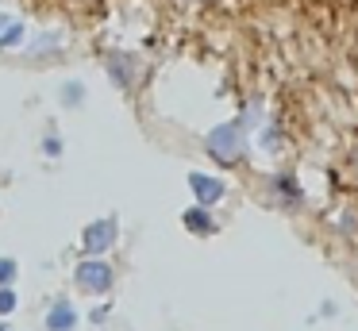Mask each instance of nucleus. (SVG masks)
Returning a JSON list of instances; mask_svg holds the SVG:
<instances>
[{"label":"nucleus","instance_id":"20e7f679","mask_svg":"<svg viewBox=\"0 0 358 331\" xmlns=\"http://www.w3.org/2000/svg\"><path fill=\"white\" fill-rule=\"evenodd\" d=\"M189 185H193V192L201 197V204H212L216 197H224V185L212 181L208 174H193V177H189Z\"/></svg>","mask_w":358,"mask_h":331},{"label":"nucleus","instance_id":"423d86ee","mask_svg":"<svg viewBox=\"0 0 358 331\" xmlns=\"http://www.w3.org/2000/svg\"><path fill=\"white\" fill-rule=\"evenodd\" d=\"M20 35H24V27L12 20H0V43H20Z\"/></svg>","mask_w":358,"mask_h":331},{"label":"nucleus","instance_id":"39448f33","mask_svg":"<svg viewBox=\"0 0 358 331\" xmlns=\"http://www.w3.org/2000/svg\"><path fill=\"white\" fill-rule=\"evenodd\" d=\"M112 235H116V223H112V220H104V223H93V227H89V239H85V246H89V251H104V246L112 243Z\"/></svg>","mask_w":358,"mask_h":331},{"label":"nucleus","instance_id":"f03ea898","mask_svg":"<svg viewBox=\"0 0 358 331\" xmlns=\"http://www.w3.org/2000/svg\"><path fill=\"white\" fill-rule=\"evenodd\" d=\"M212 154H216V158H227V162L239 154V127H235V123L212 131Z\"/></svg>","mask_w":358,"mask_h":331},{"label":"nucleus","instance_id":"0eeeda50","mask_svg":"<svg viewBox=\"0 0 358 331\" xmlns=\"http://www.w3.org/2000/svg\"><path fill=\"white\" fill-rule=\"evenodd\" d=\"M185 223H189L193 231H212V220L201 212V208H196V212H189V216H185Z\"/></svg>","mask_w":358,"mask_h":331},{"label":"nucleus","instance_id":"7ed1b4c3","mask_svg":"<svg viewBox=\"0 0 358 331\" xmlns=\"http://www.w3.org/2000/svg\"><path fill=\"white\" fill-rule=\"evenodd\" d=\"M73 323H78V312L70 308V300H58L47 316V328L50 331H73Z\"/></svg>","mask_w":358,"mask_h":331},{"label":"nucleus","instance_id":"6e6552de","mask_svg":"<svg viewBox=\"0 0 358 331\" xmlns=\"http://www.w3.org/2000/svg\"><path fill=\"white\" fill-rule=\"evenodd\" d=\"M12 277H16V262H12V258H0V285L12 281Z\"/></svg>","mask_w":358,"mask_h":331},{"label":"nucleus","instance_id":"f257e3e1","mask_svg":"<svg viewBox=\"0 0 358 331\" xmlns=\"http://www.w3.org/2000/svg\"><path fill=\"white\" fill-rule=\"evenodd\" d=\"M78 285L89 293H101L112 285V269L104 262H85V266H78Z\"/></svg>","mask_w":358,"mask_h":331},{"label":"nucleus","instance_id":"1a4fd4ad","mask_svg":"<svg viewBox=\"0 0 358 331\" xmlns=\"http://www.w3.org/2000/svg\"><path fill=\"white\" fill-rule=\"evenodd\" d=\"M16 308V293L12 289H0V312H12Z\"/></svg>","mask_w":358,"mask_h":331}]
</instances>
